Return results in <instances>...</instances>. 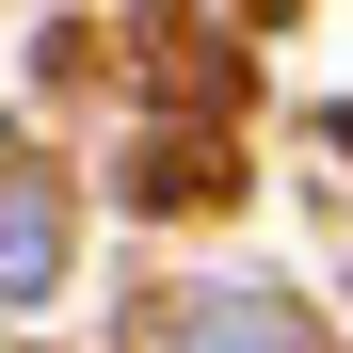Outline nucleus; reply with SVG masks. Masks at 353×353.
<instances>
[{
	"label": "nucleus",
	"mask_w": 353,
	"mask_h": 353,
	"mask_svg": "<svg viewBox=\"0 0 353 353\" xmlns=\"http://www.w3.org/2000/svg\"><path fill=\"white\" fill-rule=\"evenodd\" d=\"M161 353H305V337H289V305H257V289H193V305L161 321Z\"/></svg>",
	"instance_id": "2"
},
{
	"label": "nucleus",
	"mask_w": 353,
	"mask_h": 353,
	"mask_svg": "<svg viewBox=\"0 0 353 353\" xmlns=\"http://www.w3.org/2000/svg\"><path fill=\"white\" fill-rule=\"evenodd\" d=\"M48 273H65V176L0 145V305H32Z\"/></svg>",
	"instance_id": "1"
}]
</instances>
